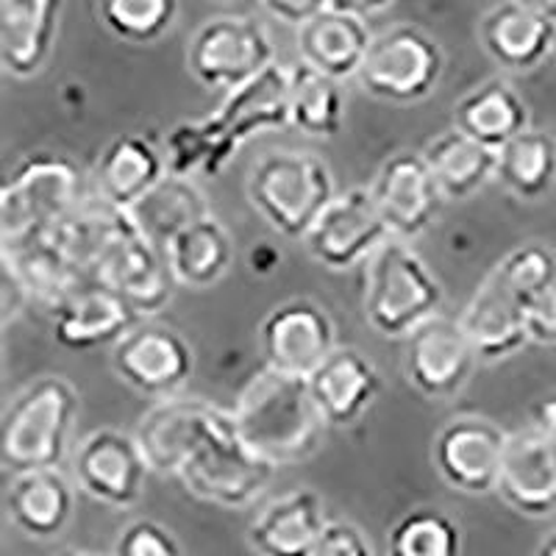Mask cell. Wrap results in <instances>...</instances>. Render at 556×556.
Here are the masks:
<instances>
[{
  "label": "cell",
  "mask_w": 556,
  "mask_h": 556,
  "mask_svg": "<svg viewBox=\"0 0 556 556\" xmlns=\"http://www.w3.org/2000/svg\"><path fill=\"white\" fill-rule=\"evenodd\" d=\"M231 415L237 437L276 470L309 459L326 434L309 381L278 374L267 365L248 379Z\"/></svg>",
  "instance_id": "obj_1"
},
{
  "label": "cell",
  "mask_w": 556,
  "mask_h": 556,
  "mask_svg": "<svg viewBox=\"0 0 556 556\" xmlns=\"http://www.w3.org/2000/svg\"><path fill=\"white\" fill-rule=\"evenodd\" d=\"M78 420V392L62 376H39L3 412L0 462L9 473L53 470L67 456Z\"/></svg>",
  "instance_id": "obj_2"
},
{
  "label": "cell",
  "mask_w": 556,
  "mask_h": 556,
  "mask_svg": "<svg viewBox=\"0 0 556 556\" xmlns=\"http://www.w3.org/2000/svg\"><path fill=\"white\" fill-rule=\"evenodd\" d=\"M337 195L329 165L315 153L267 151L248 170V201L287 240L304 242Z\"/></svg>",
  "instance_id": "obj_3"
},
{
  "label": "cell",
  "mask_w": 556,
  "mask_h": 556,
  "mask_svg": "<svg viewBox=\"0 0 556 556\" xmlns=\"http://www.w3.org/2000/svg\"><path fill=\"white\" fill-rule=\"evenodd\" d=\"M445 292L420 253L390 240L365 265V317L370 329L390 340H409L443 309Z\"/></svg>",
  "instance_id": "obj_4"
},
{
  "label": "cell",
  "mask_w": 556,
  "mask_h": 556,
  "mask_svg": "<svg viewBox=\"0 0 556 556\" xmlns=\"http://www.w3.org/2000/svg\"><path fill=\"white\" fill-rule=\"evenodd\" d=\"M78 170L59 153H31L0 190L3 251L39 240L76 212Z\"/></svg>",
  "instance_id": "obj_5"
},
{
  "label": "cell",
  "mask_w": 556,
  "mask_h": 556,
  "mask_svg": "<svg viewBox=\"0 0 556 556\" xmlns=\"http://www.w3.org/2000/svg\"><path fill=\"white\" fill-rule=\"evenodd\" d=\"M443 70V48L429 31L412 23H395L376 34L356 81L367 96L406 106L429 98Z\"/></svg>",
  "instance_id": "obj_6"
},
{
  "label": "cell",
  "mask_w": 556,
  "mask_h": 556,
  "mask_svg": "<svg viewBox=\"0 0 556 556\" xmlns=\"http://www.w3.org/2000/svg\"><path fill=\"white\" fill-rule=\"evenodd\" d=\"M276 64V48L260 20L220 14L206 20L187 48V67L198 84L235 92Z\"/></svg>",
  "instance_id": "obj_7"
},
{
  "label": "cell",
  "mask_w": 556,
  "mask_h": 556,
  "mask_svg": "<svg viewBox=\"0 0 556 556\" xmlns=\"http://www.w3.org/2000/svg\"><path fill=\"white\" fill-rule=\"evenodd\" d=\"M235 429L231 409L201 399H167L153 404L137 426V443L153 473L181 476L184 468L212 445L220 434Z\"/></svg>",
  "instance_id": "obj_8"
},
{
  "label": "cell",
  "mask_w": 556,
  "mask_h": 556,
  "mask_svg": "<svg viewBox=\"0 0 556 556\" xmlns=\"http://www.w3.org/2000/svg\"><path fill=\"white\" fill-rule=\"evenodd\" d=\"M390 7L392 3L326 0L320 12L298 28V56L334 81L356 78L376 39L367 23Z\"/></svg>",
  "instance_id": "obj_9"
},
{
  "label": "cell",
  "mask_w": 556,
  "mask_h": 556,
  "mask_svg": "<svg viewBox=\"0 0 556 556\" xmlns=\"http://www.w3.org/2000/svg\"><path fill=\"white\" fill-rule=\"evenodd\" d=\"M112 370L139 395L167 401L190 381L195 351L181 331L139 323L112 348Z\"/></svg>",
  "instance_id": "obj_10"
},
{
  "label": "cell",
  "mask_w": 556,
  "mask_h": 556,
  "mask_svg": "<svg viewBox=\"0 0 556 556\" xmlns=\"http://www.w3.org/2000/svg\"><path fill=\"white\" fill-rule=\"evenodd\" d=\"M509 434L479 415H462L437 431L431 445L437 473L465 495L498 493Z\"/></svg>",
  "instance_id": "obj_11"
},
{
  "label": "cell",
  "mask_w": 556,
  "mask_h": 556,
  "mask_svg": "<svg viewBox=\"0 0 556 556\" xmlns=\"http://www.w3.org/2000/svg\"><path fill=\"white\" fill-rule=\"evenodd\" d=\"M390 240V228L381 220L370 190L354 187L329 203L306 235L304 245L323 267L351 270L356 265H367Z\"/></svg>",
  "instance_id": "obj_12"
},
{
  "label": "cell",
  "mask_w": 556,
  "mask_h": 556,
  "mask_svg": "<svg viewBox=\"0 0 556 556\" xmlns=\"http://www.w3.org/2000/svg\"><path fill=\"white\" fill-rule=\"evenodd\" d=\"M260 348L267 367L309 379L337 351L334 320L312 298H292L262 320Z\"/></svg>",
  "instance_id": "obj_13"
},
{
  "label": "cell",
  "mask_w": 556,
  "mask_h": 556,
  "mask_svg": "<svg viewBox=\"0 0 556 556\" xmlns=\"http://www.w3.org/2000/svg\"><path fill=\"white\" fill-rule=\"evenodd\" d=\"M146 454L137 437L117 429H98L81 440L73 456V476L89 498L112 509H131L142 501L148 484Z\"/></svg>",
  "instance_id": "obj_14"
},
{
  "label": "cell",
  "mask_w": 556,
  "mask_h": 556,
  "mask_svg": "<svg viewBox=\"0 0 556 556\" xmlns=\"http://www.w3.org/2000/svg\"><path fill=\"white\" fill-rule=\"evenodd\" d=\"M273 476L276 468L242 443L235 426L206 445L178 479L195 498L223 509H242L265 493Z\"/></svg>",
  "instance_id": "obj_15"
},
{
  "label": "cell",
  "mask_w": 556,
  "mask_h": 556,
  "mask_svg": "<svg viewBox=\"0 0 556 556\" xmlns=\"http://www.w3.org/2000/svg\"><path fill=\"white\" fill-rule=\"evenodd\" d=\"M376 208L390 228L392 240H415L429 231L445 198L434 173L426 165L424 153L399 151L384 159V165L370 184Z\"/></svg>",
  "instance_id": "obj_16"
},
{
  "label": "cell",
  "mask_w": 556,
  "mask_h": 556,
  "mask_svg": "<svg viewBox=\"0 0 556 556\" xmlns=\"http://www.w3.org/2000/svg\"><path fill=\"white\" fill-rule=\"evenodd\" d=\"M476 365L479 356L459 317L437 315L406 340V379L424 399H456L468 387Z\"/></svg>",
  "instance_id": "obj_17"
},
{
  "label": "cell",
  "mask_w": 556,
  "mask_h": 556,
  "mask_svg": "<svg viewBox=\"0 0 556 556\" xmlns=\"http://www.w3.org/2000/svg\"><path fill=\"white\" fill-rule=\"evenodd\" d=\"M479 39L486 56L509 73L538 70L556 48V20L543 0H506L481 17Z\"/></svg>",
  "instance_id": "obj_18"
},
{
  "label": "cell",
  "mask_w": 556,
  "mask_h": 556,
  "mask_svg": "<svg viewBox=\"0 0 556 556\" xmlns=\"http://www.w3.org/2000/svg\"><path fill=\"white\" fill-rule=\"evenodd\" d=\"M498 495L531 520L556 513V445L538 426L509 434Z\"/></svg>",
  "instance_id": "obj_19"
},
{
  "label": "cell",
  "mask_w": 556,
  "mask_h": 556,
  "mask_svg": "<svg viewBox=\"0 0 556 556\" xmlns=\"http://www.w3.org/2000/svg\"><path fill=\"white\" fill-rule=\"evenodd\" d=\"M479 362L509 359L526 345V301L506 285L501 273L490 270L459 315Z\"/></svg>",
  "instance_id": "obj_20"
},
{
  "label": "cell",
  "mask_w": 556,
  "mask_h": 556,
  "mask_svg": "<svg viewBox=\"0 0 556 556\" xmlns=\"http://www.w3.org/2000/svg\"><path fill=\"white\" fill-rule=\"evenodd\" d=\"M170 176L165 153L142 134H123L112 139L98 156L96 181L98 201L117 212H131L142 198Z\"/></svg>",
  "instance_id": "obj_21"
},
{
  "label": "cell",
  "mask_w": 556,
  "mask_h": 556,
  "mask_svg": "<svg viewBox=\"0 0 556 556\" xmlns=\"http://www.w3.org/2000/svg\"><path fill=\"white\" fill-rule=\"evenodd\" d=\"M306 381L317 412L334 429L359 424L381 390L379 370L359 348H337Z\"/></svg>",
  "instance_id": "obj_22"
},
{
  "label": "cell",
  "mask_w": 556,
  "mask_h": 556,
  "mask_svg": "<svg viewBox=\"0 0 556 556\" xmlns=\"http://www.w3.org/2000/svg\"><path fill=\"white\" fill-rule=\"evenodd\" d=\"M329 529L326 504L315 490L270 501L248 526V545L260 556H315Z\"/></svg>",
  "instance_id": "obj_23"
},
{
  "label": "cell",
  "mask_w": 556,
  "mask_h": 556,
  "mask_svg": "<svg viewBox=\"0 0 556 556\" xmlns=\"http://www.w3.org/2000/svg\"><path fill=\"white\" fill-rule=\"evenodd\" d=\"M59 0H3L0 3V64L9 76H39L59 37Z\"/></svg>",
  "instance_id": "obj_24"
},
{
  "label": "cell",
  "mask_w": 556,
  "mask_h": 556,
  "mask_svg": "<svg viewBox=\"0 0 556 556\" xmlns=\"http://www.w3.org/2000/svg\"><path fill=\"white\" fill-rule=\"evenodd\" d=\"M139 323L142 317L126 298L109 287L89 285L53 312V334L64 348L87 351L106 342L117 345Z\"/></svg>",
  "instance_id": "obj_25"
},
{
  "label": "cell",
  "mask_w": 556,
  "mask_h": 556,
  "mask_svg": "<svg viewBox=\"0 0 556 556\" xmlns=\"http://www.w3.org/2000/svg\"><path fill=\"white\" fill-rule=\"evenodd\" d=\"M76 509V486L59 468L14 473L7 486V515L31 540H53Z\"/></svg>",
  "instance_id": "obj_26"
},
{
  "label": "cell",
  "mask_w": 556,
  "mask_h": 556,
  "mask_svg": "<svg viewBox=\"0 0 556 556\" xmlns=\"http://www.w3.org/2000/svg\"><path fill=\"white\" fill-rule=\"evenodd\" d=\"M212 117L237 148L256 134L285 128L290 123V73L285 64H273L262 76L228 92Z\"/></svg>",
  "instance_id": "obj_27"
},
{
  "label": "cell",
  "mask_w": 556,
  "mask_h": 556,
  "mask_svg": "<svg viewBox=\"0 0 556 556\" xmlns=\"http://www.w3.org/2000/svg\"><path fill=\"white\" fill-rule=\"evenodd\" d=\"M454 128L498 153L531 128L529 103L504 78H490L462 96L454 106Z\"/></svg>",
  "instance_id": "obj_28"
},
{
  "label": "cell",
  "mask_w": 556,
  "mask_h": 556,
  "mask_svg": "<svg viewBox=\"0 0 556 556\" xmlns=\"http://www.w3.org/2000/svg\"><path fill=\"white\" fill-rule=\"evenodd\" d=\"M128 215H131L139 235L146 237L153 248L165 253L167 245L181 231L212 217V212H208L206 195H203V190L192 178L167 176Z\"/></svg>",
  "instance_id": "obj_29"
},
{
  "label": "cell",
  "mask_w": 556,
  "mask_h": 556,
  "mask_svg": "<svg viewBox=\"0 0 556 556\" xmlns=\"http://www.w3.org/2000/svg\"><path fill=\"white\" fill-rule=\"evenodd\" d=\"M420 153L434 173L445 201H468L486 181H493L498 170V153L456 128L437 134Z\"/></svg>",
  "instance_id": "obj_30"
},
{
  "label": "cell",
  "mask_w": 556,
  "mask_h": 556,
  "mask_svg": "<svg viewBox=\"0 0 556 556\" xmlns=\"http://www.w3.org/2000/svg\"><path fill=\"white\" fill-rule=\"evenodd\" d=\"M176 285L208 290L235 265V240L217 217L195 223L176 237L165 251Z\"/></svg>",
  "instance_id": "obj_31"
},
{
  "label": "cell",
  "mask_w": 556,
  "mask_h": 556,
  "mask_svg": "<svg viewBox=\"0 0 556 556\" xmlns=\"http://www.w3.org/2000/svg\"><path fill=\"white\" fill-rule=\"evenodd\" d=\"M290 73V123L306 137L331 139L345 123V96L340 81L323 76L309 64H287Z\"/></svg>",
  "instance_id": "obj_32"
},
{
  "label": "cell",
  "mask_w": 556,
  "mask_h": 556,
  "mask_svg": "<svg viewBox=\"0 0 556 556\" xmlns=\"http://www.w3.org/2000/svg\"><path fill=\"white\" fill-rule=\"evenodd\" d=\"M495 178L520 201H540L556 184V139L529 128L498 151Z\"/></svg>",
  "instance_id": "obj_33"
},
{
  "label": "cell",
  "mask_w": 556,
  "mask_h": 556,
  "mask_svg": "<svg viewBox=\"0 0 556 556\" xmlns=\"http://www.w3.org/2000/svg\"><path fill=\"white\" fill-rule=\"evenodd\" d=\"M235 153L237 146L220 131L215 117L181 123V126L167 134L165 159L170 176L190 178L195 170H203L206 176H217L231 162Z\"/></svg>",
  "instance_id": "obj_34"
},
{
  "label": "cell",
  "mask_w": 556,
  "mask_h": 556,
  "mask_svg": "<svg viewBox=\"0 0 556 556\" xmlns=\"http://www.w3.org/2000/svg\"><path fill=\"white\" fill-rule=\"evenodd\" d=\"M387 556H462V529L448 513L417 506L390 529Z\"/></svg>",
  "instance_id": "obj_35"
},
{
  "label": "cell",
  "mask_w": 556,
  "mask_h": 556,
  "mask_svg": "<svg viewBox=\"0 0 556 556\" xmlns=\"http://www.w3.org/2000/svg\"><path fill=\"white\" fill-rule=\"evenodd\" d=\"M98 14L114 37L134 45H151L170 31L178 7L173 0H109L98 7Z\"/></svg>",
  "instance_id": "obj_36"
},
{
  "label": "cell",
  "mask_w": 556,
  "mask_h": 556,
  "mask_svg": "<svg viewBox=\"0 0 556 556\" xmlns=\"http://www.w3.org/2000/svg\"><path fill=\"white\" fill-rule=\"evenodd\" d=\"M495 270L523 301H531L556 285V251L543 242H523L506 253Z\"/></svg>",
  "instance_id": "obj_37"
},
{
  "label": "cell",
  "mask_w": 556,
  "mask_h": 556,
  "mask_svg": "<svg viewBox=\"0 0 556 556\" xmlns=\"http://www.w3.org/2000/svg\"><path fill=\"white\" fill-rule=\"evenodd\" d=\"M112 556H184L176 534L156 520H134L121 531Z\"/></svg>",
  "instance_id": "obj_38"
},
{
  "label": "cell",
  "mask_w": 556,
  "mask_h": 556,
  "mask_svg": "<svg viewBox=\"0 0 556 556\" xmlns=\"http://www.w3.org/2000/svg\"><path fill=\"white\" fill-rule=\"evenodd\" d=\"M315 556H374V548L359 526L348 523V520H331L317 543Z\"/></svg>",
  "instance_id": "obj_39"
},
{
  "label": "cell",
  "mask_w": 556,
  "mask_h": 556,
  "mask_svg": "<svg viewBox=\"0 0 556 556\" xmlns=\"http://www.w3.org/2000/svg\"><path fill=\"white\" fill-rule=\"evenodd\" d=\"M526 331L531 342L556 345V285L526 301Z\"/></svg>",
  "instance_id": "obj_40"
},
{
  "label": "cell",
  "mask_w": 556,
  "mask_h": 556,
  "mask_svg": "<svg viewBox=\"0 0 556 556\" xmlns=\"http://www.w3.org/2000/svg\"><path fill=\"white\" fill-rule=\"evenodd\" d=\"M326 0H265V12L281 20L285 26L304 28L312 17L323 9Z\"/></svg>",
  "instance_id": "obj_41"
},
{
  "label": "cell",
  "mask_w": 556,
  "mask_h": 556,
  "mask_svg": "<svg viewBox=\"0 0 556 556\" xmlns=\"http://www.w3.org/2000/svg\"><path fill=\"white\" fill-rule=\"evenodd\" d=\"M534 426L540 431H545L556 445V392H551L548 399H543L538 404V424Z\"/></svg>",
  "instance_id": "obj_42"
},
{
  "label": "cell",
  "mask_w": 556,
  "mask_h": 556,
  "mask_svg": "<svg viewBox=\"0 0 556 556\" xmlns=\"http://www.w3.org/2000/svg\"><path fill=\"white\" fill-rule=\"evenodd\" d=\"M538 556H556V531L545 534V540L538 548Z\"/></svg>",
  "instance_id": "obj_43"
},
{
  "label": "cell",
  "mask_w": 556,
  "mask_h": 556,
  "mask_svg": "<svg viewBox=\"0 0 556 556\" xmlns=\"http://www.w3.org/2000/svg\"><path fill=\"white\" fill-rule=\"evenodd\" d=\"M59 556H103V554H92V551H73V548H70V551H62V554H59Z\"/></svg>",
  "instance_id": "obj_44"
}]
</instances>
